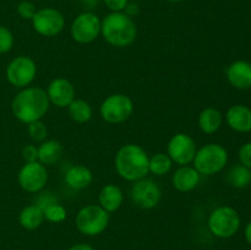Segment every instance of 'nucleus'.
<instances>
[{
	"instance_id": "f257e3e1",
	"label": "nucleus",
	"mask_w": 251,
	"mask_h": 250,
	"mask_svg": "<svg viewBox=\"0 0 251 250\" xmlns=\"http://www.w3.org/2000/svg\"><path fill=\"white\" fill-rule=\"evenodd\" d=\"M11 108L20 122L29 124L39 120L47 113L49 108L48 95L41 88H26L14 98Z\"/></svg>"
},
{
	"instance_id": "f03ea898",
	"label": "nucleus",
	"mask_w": 251,
	"mask_h": 250,
	"mask_svg": "<svg viewBox=\"0 0 251 250\" xmlns=\"http://www.w3.org/2000/svg\"><path fill=\"white\" fill-rule=\"evenodd\" d=\"M118 174L126 180H140L150 171V159L144 149L137 145H125L115 156Z\"/></svg>"
},
{
	"instance_id": "7ed1b4c3",
	"label": "nucleus",
	"mask_w": 251,
	"mask_h": 250,
	"mask_svg": "<svg viewBox=\"0 0 251 250\" xmlns=\"http://www.w3.org/2000/svg\"><path fill=\"white\" fill-rule=\"evenodd\" d=\"M100 32L108 43L115 47H126L136 38V25L131 17L123 12H112L100 22Z\"/></svg>"
},
{
	"instance_id": "20e7f679",
	"label": "nucleus",
	"mask_w": 251,
	"mask_h": 250,
	"mask_svg": "<svg viewBox=\"0 0 251 250\" xmlns=\"http://www.w3.org/2000/svg\"><path fill=\"white\" fill-rule=\"evenodd\" d=\"M228 162V153L226 149L217 144H208L196 152L194 163L195 169L201 174L218 173L226 167Z\"/></svg>"
},
{
	"instance_id": "39448f33",
	"label": "nucleus",
	"mask_w": 251,
	"mask_h": 250,
	"mask_svg": "<svg viewBox=\"0 0 251 250\" xmlns=\"http://www.w3.org/2000/svg\"><path fill=\"white\" fill-rule=\"evenodd\" d=\"M240 227V216L233 207L222 206L213 211L208 218V228L218 238H230Z\"/></svg>"
},
{
	"instance_id": "423d86ee",
	"label": "nucleus",
	"mask_w": 251,
	"mask_h": 250,
	"mask_svg": "<svg viewBox=\"0 0 251 250\" xmlns=\"http://www.w3.org/2000/svg\"><path fill=\"white\" fill-rule=\"evenodd\" d=\"M108 212L100 206L90 205L81 208L76 216V227L85 235H97L107 228Z\"/></svg>"
},
{
	"instance_id": "0eeeda50",
	"label": "nucleus",
	"mask_w": 251,
	"mask_h": 250,
	"mask_svg": "<svg viewBox=\"0 0 251 250\" xmlns=\"http://www.w3.org/2000/svg\"><path fill=\"white\" fill-rule=\"evenodd\" d=\"M134 110L131 100L125 95L109 96L100 107V114L108 123L118 124L129 119Z\"/></svg>"
},
{
	"instance_id": "6e6552de",
	"label": "nucleus",
	"mask_w": 251,
	"mask_h": 250,
	"mask_svg": "<svg viewBox=\"0 0 251 250\" xmlns=\"http://www.w3.org/2000/svg\"><path fill=\"white\" fill-rule=\"evenodd\" d=\"M36 64L28 56H17L6 69V77L15 87H25L36 76Z\"/></svg>"
},
{
	"instance_id": "1a4fd4ad",
	"label": "nucleus",
	"mask_w": 251,
	"mask_h": 250,
	"mask_svg": "<svg viewBox=\"0 0 251 250\" xmlns=\"http://www.w3.org/2000/svg\"><path fill=\"white\" fill-rule=\"evenodd\" d=\"M100 32V21L97 15L83 12L78 15L71 26L73 38L78 43H90L95 41Z\"/></svg>"
},
{
	"instance_id": "9d476101",
	"label": "nucleus",
	"mask_w": 251,
	"mask_h": 250,
	"mask_svg": "<svg viewBox=\"0 0 251 250\" xmlns=\"http://www.w3.org/2000/svg\"><path fill=\"white\" fill-rule=\"evenodd\" d=\"M32 24L39 34L51 37L58 34L64 28L65 20L60 11L51 7H46L36 12L32 19Z\"/></svg>"
},
{
	"instance_id": "9b49d317",
	"label": "nucleus",
	"mask_w": 251,
	"mask_h": 250,
	"mask_svg": "<svg viewBox=\"0 0 251 250\" xmlns=\"http://www.w3.org/2000/svg\"><path fill=\"white\" fill-rule=\"evenodd\" d=\"M131 199L135 205L149 210L157 206L161 200V189L151 179H140L131 189Z\"/></svg>"
},
{
	"instance_id": "f8f14e48",
	"label": "nucleus",
	"mask_w": 251,
	"mask_h": 250,
	"mask_svg": "<svg viewBox=\"0 0 251 250\" xmlns=\"http://www.w3.org/2000/svg\"><path fill=\"white\" fill-rule=\"evenodd\" d=\"M48 173L43 164L38 162L26 163L19 173V183L24 190L37 193L46 186Z\"/></svg>"
},
{
	"instance_id": "ddd939ff",
	"label": "nucleus",
	"mask_w": 251,
	"mask_h": 250,
	"mask_svg": "<svg viewBox=\"0 0 251 250\" xmlns=\"http://www.w3.org/2000/svg\"><path fill=\"white\" fill-rule=\"evenodd\" d=\"M169 158L178 164H188L195 158V141L186 134H176L168 144Z\"/></svg>"
},
{
	"instance_id": "4468645a",
	"label": "nucleus",
	"mask_w": 251,
	"mask_h": 250,
	"mask_svg": "<svg viewBox=\"0 0 251 250\" xmlns=\"http://www.w3.org/2000/svg\"><path fill=\"white\" fill-rule=\"evenodd\" d=\"M48 98L56 107H69L75 97V88L70 81L65 78H55L48 87Z\"/></svg>"
},
{
	"instance_id": "2eb2a0df",
	"label": "nucleus",
	"mask_w": 251,
	"mask_h": 250,
	"mask_svg": "<svg viewBox=\"0 0 251 250\" xmlns=\"http://www.w3.org/2000/svg\"><path fill=\"white\" fill-rule=\"evenodd\" d=\"M227 78L233 87L249 90L251 88V63L245 60L232 63L227 70Z\"/></svg>"
},
{
	"instance_id": "dca6fc26",
	"label": "nucleus",
	"mask_w": 251,
	"mask_h": 250,
	"mask_svg": "<svg viewBox=\"0 0 251 250\" xmlns=\"http://www.w3.org/2000/svg\"><path fill=\"white\" fill-rule=\"evenodd\" d=\"M228 125L238 132L251 131V109L247 105L235 104L226 114Z\"/></svg>"
},
{
	"instance_id": "f3484780",
	"label": "nucleus",
	"mask_w": 251,
	"mask_h": 250,
	"mask_svg": "<svg viewBox=\"0 0 251 250\" xmlns=\"http://www.w3.org/2000/svg\"><path fill=\"white\" fill-rule=\"evenodd\" d=\"M200 181V174L195 168L181 167L174 173L173 184L179 191H190L198 186Z\"/></svg>"
},
{
	"instance_id": "a211bd4d",
	"label": "nucleus",
	"mask_w": 251,
	"mask_h": 250,
	"mask_svg": "<svg viewBox=\"0 0 251 250\" xmlns=\"http://www.w3.org/2000/svg\"><path fill=\"white\" fill-rule=\"evenodd\" d=\"M123 202V193L117 185H105L100 193V207L107 212H114L120 207Z\"/></svg>"
},
{
	"instance_id": "6ab92c4d",
	"label": "nucleus",
	"mask_w": 251,
	"mask_h": 250,
	"mask_svg": "<svg viewBox=\"0 0 251 250\" xmlns=\"http://www.w3.org/2000/svg\"><path fill=\"white\" fill-rule=\"evenodd\" d=\"M92 172L83 166H74L66 172L65 181L74 189L87 188L92 183Z\"/></svg>"
},
{
	"instance_id": "aec40b11",
	"label": "nucleus",
	"mask_w": 251,
	"mask_h": 250,
	"mask_svg": "<svg viewBox=\"0 0 251 250\" xmlns=\"http://www.w3.org/2000/svg\"><path fill=\"white\" fill-rule=\"evenodd\" d=\"M199 125L206 134H213L222 125V114L216 108H206L201 112Z\"/></svg>"
},
{
	"instance_id": "412c9836",
	"label": "nucleus",
	"mask_w": 251,
	"mask_h": 250,
	"mask_svg": "<svg viewBox=\"0 0 251 250\" xmlns=\"http://www.w3.org/2000/svg\"><path fill=\"white\" fill-rule=\"evenodd\" d=\"M63 146L55 140L43 142L38 149V159L43 164H54L63 154Z\"/></svg>"
},
{
	"instance_id": "4be33fe9",
	"label": "nucleus",
	"mask_w": 251,
	"mask_h": 250,
	"mask_svg": "<svg viewBox=\"0 0 251 250\" xmlns=\"http://www.w3.org/2000/svg\"><path fill=\"white\" fill-rule=\"evenodd\" d=\"M19 220L22 227L26 229H36L44 220L43 210L37 205L27 206L21 211Z\"/></svg>"
},
{
	"instance_id": "5701e85b",
	"label": "nucleus",
	"mask_w": 251,
	"mask_h": 250,
	"mask_svg": "<svg viewBox=\"0 0 251 250\" xmlns=\"http://www.w3.org/2000/svg\"><path fill=\"white\" fill-rule=\"evenodd\" d=\"M228 181L234 188H245L251 183V169L243 164H237L228 173Z\"/></svg>"
},
{
	"instance_id": "b1692460",
	"label": "nucleus",
	"mask_w": 251,
	"mask_h": 250,
	"mask_svg": "<svg viewBox=\"0 0 251 250\" xmlns=\"http://www.w3.org/2000/svg\"><path fill=\"white\" fill-rule=\"evenodd\" d=\"M69 114L75 122L86 123L92 117V108L86 100H74L69 105Z\"/></svg>"
},
{
	"instance_id": "393cba45",
	"label": "nucleus",
	"mask_w": 251,
	"mask_h": 250,
	"mask_svg": "<svg viewBox=\"0 0 251 250\" xmlns=\"http://www.w3.org/2000/svg\"><path fill=\"white\" fill-rule=\"evenodd\" d=\"M172 159L167 154L157 153L150 159V171L157 175H163L171 171Z\"/></svg>"
},
{
	"instance_id": "a878e982",
	"label": "nucleus",
	"mask_w": 251,
	"mask_h": 250,
	"mask_svg": "<svg viewBox=\"0 0 251 250\" xmlns=\"http://www.w3.org/2000/svg\"><path fill=\"white\" fill-rule=\"evenodd\" d=\"M44 218H47L50 222H61L66 218V210L61 205L58 203H50V205L47 206L46 208H43Z\"/></svg>"
},
{
	"instance_id": "bb28decb",
	"label": "nucleus",
	"mask_w": 251,
	"mask_h": 250,
	"mask_svg": "<svg viewBox=\"0 0 251 250\" xmlns=\"http://www.w3.org/2000/svg\"><path fill=\"white\" fill-rule=\"evenodd\" d=\"M28 134L31 135V137L36 141H42L47 137V126L44 125V123H42L41 120H36V122L29 123L28 125Z\"/></svg>"
},
{
	"instance_id": "cd10ccee",
	"label": "nucleus",
	"mask_w": 251,
	"mask_h": 250,
	"mask_svg": "<svg viewBox=\"0 0 251 250\" xmlns=\"http://www.w3.org/2000/svg\"><path fill=\"white\" fill-rule=\"evenodd\" d=\"M14 37L12 33L4 26H0V53H7L12 48Z\"/></svg>"
},
{
	"instance_id": "c85d7f7f",
	"label": "nucleus",
	"mask_w": 251,
	"mask_h": 250,
	"mask_svg": "<svg viewBox=\"0 0 251 250\" xmlns=\"http://www.w3.org/2000/svg\"><path fill=\"white\" fill-rule=\"evenodd\" d=\"M17 12H19L20 16L24 17V19H26V20L31 19L32 20L33 19L34 15H36L37 9H36V6L32 4V2L22 1L17 5Z\"/></svg>"
},
{
	"instance_id": "c756f323",
	"label": "nucleus",
	"mask_w": 251,
	"mask_h": 250,
	"mask_svg": "<svg viewBox=\"0 0 251 250\" xmlns=\"http://www.w3.org/2000/svg\"><path fill=\"white\" fill-rule=\"evenodd\" d=\"M240 164L251 169V142L243 145L239 150Z\"/></svg>"
},
{
	"instance_id": "7c9ffc66",
	"label": "nucleus",
	"mask_w": 251,
	"mask_h": 250,
	"mask_svg": "<svg viewBox=\"0 0 251 250\" xmlns=\"http://www.w3.org/2000/svg\"><path fill=\"white\" fill-rule=\"evenodd\" d=\"M22 157L26 159L27 163L37 162V159H38V149L34 147L33 145H27L22 150Z\"/></svg>"
},
{
	"instance_id": "2f4dec72",
	"label": "nucleus",
	"mask_w": 251,
	"mask_h": 250,
	"mask_svg": "<svg viewBox=\"0 0 251 250\" xmlns=\"http://www.w3.org/2000/svg\"><path fill=\"white\" fill-rule=\"evenodd\" d=\"M127 1L129 0H104V4L113 12H120L127 6Z\"/></svg>"
},
{
	"instance_id": "473e14b6",
	"label": "nucleus",
	"mask_w": 251,
	"mask_h": 250,
	"mask_svg": "<svg viewBox=\"0 0 251 250\" xmlns=\"http://www.w3.org/2000/svg\"><path fill=\"white\" fill-rule=\"evenodd\" d=\"M69 250H95V249L88 244H76L74 245V247H71Z\"/></svg>"
},
{
	"instance_id": "72a5a7b5",
	"label": "nucleus",
	"mask_w": 251,
	"mask_h": 250,
	"mask_svg": "<svg viewBox=\"0 0 251 250\" xmlns=\"http://www.w3.org/2000/svg\"><path fill=\"white\" fill-rule=\"evenodd\" d=\"M244 234H245V239H247V242L251 245V222L248 223L247 227H245Z\"/></svg>"
},
{
	"instance_id": "f704fd0d",
	"label": "nucleus",
	"mask_w": 251,
	"mask_h": 250,
	"mask_svg": "<svg viewBox=\"0 0 251 250\" xmlns=\"http://www.w3.org/2000/svg\"><path fill=\"white\" fill-rule=\"evenodd\" d=\"M168 1H173V2H176V1H180V0H168Z\"/></svg>"
}]
</instances>
